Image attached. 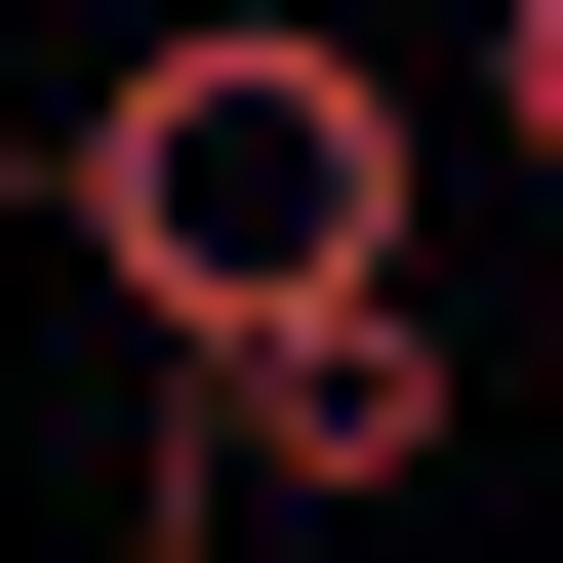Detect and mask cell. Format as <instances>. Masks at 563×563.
I'll list each match as a JSON object with an SVG mask.
<instances>
[{"label": "cell", "mask_w": 563, "mask_h": 563, "mask_svg": "<svg viewBox=\"0 0 563 563\" xmlns=\"http://www.w3.org/2000/svg\"><path fill=\"white\" fill-rule=\"evenodd\" d=\"M443 443H483L443 282H322V322H242V363H162V483H201V523H402Z\"/></svg>", "instance_id": "obj_2"}, {"label": "cell", "mask_w": 563, "mask_h": 563, "mask_svg": "<svg viewBox=\"0 0 563 563\" xmlns=\"http://www.w3.org/2000/svg\"><path fill=\"white\" fill-rule=\"evenodd\" d=\"M41 242H81V322H121V363H242V322L402 282V81L322 41V0H201V41H121V81H81Z\"/></svg>", "instance_id": "obj_1"}, {"label": "cell", "mask_w": 563, "mask_h": 563, "mask_svg": "<svg viewBox=\"0 0 563 563\" xmlns=\"http://www.w3.org/2000/svg\"><path fill=\"white\" fill-rule=\"evenodd\" d=\"M483 121H523V162H563V0H483Z\"/></svg>", "instance_id": "obj_3"}]
</instances>
